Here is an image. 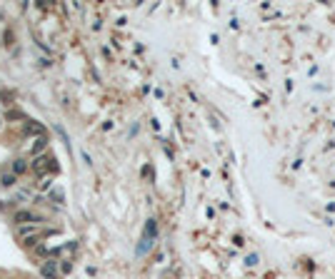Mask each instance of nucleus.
I'll use <instances>...</instances> for the list:
<instances>
[{
	"label": "nucleus",
	"mask_w": 335,
	"mask_h": 279,
	"mask_svg": "<svg viewBox=\"0 0 335 279\" xmlns=\"http://www.w3.org/2000/svg\"><path fill=\"white\" fill-rule=\"evenodd\" d=\"M48 142H50L48 137H38V140H35V145H33V155H38V157H40V152L48 147Z\"/></svg>",
	"instance_id": "6e6552de"
},
{
	"label": "nucleus",
	"mask_w": 335,
	"mask_h": 279,
	"mask_svg": "<svg viewBox=\"0 0 335 279\" xmlns=\"http://www.w3.org/2000/svg\"><path fill=\"white\" fill-rule=\"evenodd\" d=\"M15 237H18L20 242H25V239H30V237H45V232H43L38 224H20V227H15Z\"/></svg>",
	"instance_id": "f03ea898"
},
{
	"label": "nucleus",
	"mask_w": 335,
	"mask_h": 279,
	"mask_svg": "<svg viewBox=\"0 0 335 279\" xmlns=\"http://www.w3.org/2000/svg\"><path fill=\"white\" fill-rule=\"evenodd\" d=\"M38 187H40V189H48V192H50V187H53V177H40Z\"/></svg>",
	"instance_id": "9d476101"
},
{
	"label": "nucleus",
	"mask_w": 335,
	"mask_h": 279,
	"mask_svg": "<svg viewBox=\"0 0 335 279\" xmlns=\"http://www.w3.org/2000/svg\"><path fill=\"white\" fill-rule=\"evenodd\" d=\"M48 199H55L58 204H63V192L60 189H53V192H48Z\"/></svg>",
	"instance_id": "9b49d317"
},
{
	"label": "nucleus",
	"mask_w": 335,
	"mask_h": 279,
	"mask_svg": "<svg viewBox=\"0 0 335 279\" xmlns=\"http://www.w3.org/2000/svg\"><path fill=\"white\" fill-rule=\"evenodd\" d=\"M153 242H155V237L153 234H143V239H140V244H138V257H145L148 252H150V247H153Z\"/></svg>",
	"instance_id": "423d86ee"
},
{
	"label": "nucleus",
	"mask_w": 335,
	"mask_h": 279,
	"mask_svg": "<svg viewBox=\"0 0 335 279\" xmlns=\"http://www.w3.org/2000/svg\"><path fill=\"white\" fill-rule=\"evenodd\" d=\"M15 180H18V175H13V172H5L3 177H0V185H3V187H13V185H15Z\"/></svg>",
	"instance_id": "1a4fd4ad"
},
{
	"label": "nucleus",
	"mask_w": 335,
	"mask_h": 279,
	"mask_svg": "<svg viewBox=\"0 0 335 279\" xmlns=\"http://www.w3.org/2000/svg\"><path fill=\"white\" fill-rule=\"evenodd\" d=\"M28 170H30V165H28L25 157H15L13 165H10V172H13V175H25Z\"/></svg>",
	"instance_id": "39448f33"
},
{
	"label": "nucleus",
	"mask_w": 335,
	"mask_h": 279,
	"mask_svg": "<svg viewBox=\"0 0 335 279\" xmlns=\"http://www.w3.org/2000/svg\"><path fill=\"white\" fill-rule=\"evenodd\" d=\"M83 162H85V165H88V167H90V165H93V160H90V155H88V152H83Z\"/></svg>",
	"instance_id": "4468645a"
},
{
	"label": "nucleus",
	"mask_w": 335,
	"mask_h": 279,
	"mask_svg": "<svg viewBox=\"0 0 335 279\" xmlns=\"http://www.w3.org/2000/svg\"><path fill=\"white\" fill-rule=\"evenodd\" d=\"M5 45H13V33H5Z\"/></svg>",
	"instance_id": "2eb2a0df"
},
{
	"label": "nucleus",
	"mask_w": 335,
	"mask_h": 279,
	"mask_svg": "<svg viewBox=\"0 0 335 279\" xmlns=\"http://www.w3.org/2000/svg\"><path fill=\"white\" fill-rule=\"evenodd\" d=\"M25 132H28V135L45 137V127H43V125H38V122H25Z\"/></svg>",
	"instance_id": "0eeeda50"
},
{
	"label": "nucleus",
	"mask_w": 335,
	"mask_h": 279,
	"mask_svg": "<svg viewBox=\"0 0 335 279\" xmlns=\"http://www.w3.org/2000/svg\"><path fill=\"white\" fill-rule=\"evenodd\" d=\"M8 120H25V115L18 112V110H10V112H8Z\"/></svg>",
	"instance_id": "f8f14e48"
},
{
	"label": "nucleus",
	"mask_w": 335,
	"mask_h": 279,
	"mask_svg": "<svg viewBox=\"0 0 335 279\" xmlns=\"http://www.w3.org/2000/svg\"><path fill=\"white\" fill-rule=\"evenodd\" d=\"M53 162V157H48V155H40V157H35V162L30 165V170L33 172H38V175H43L45 170H48V165ZM50 167H55V165H50Z\"/></svg>",
	"instance_id": "20e7f679"
},
{
	"label": "nucleus",
	"mask_w": 335,
	"mask_h": 279,
	"mask_svg": "<svg viewBox=\"0 0 335 279\" xmlns=\"http://www.w3.org/2000/svg\"><path fill=\"white\" fill-rule=\"evenodd\" d=\"M0 125H3V120H0Z\"/></svg>",
	"instance_id": "dca6fc26"
},
{
	"label": "nucleus",
	"mask_w": 335,
	"mask_h": 279,
	"mask_svg": "<svg viewBox=\"0 0 335 279\" xmlns=\"http://www.w3.org/2000/svg\"><path fill=\"white\" fill-rule=\"evenodd\" d=\"M60 262H63V264H60V272H70V269H73V262H70V259H60Z\"/></svg>",
	"instance_id": "ddd939ff"
},
{
	"label": "nucleus",
	"mask_w": 335,
	"mask_h": 279,
	"mask_svg": "<svg viewBox=\"0 0 335 279\" xmlns=\"http://www.w3.org/2000/svg\"><path fill=\"white\" fill-rule=\"evenodd\" d=\"M13 224L15 227H20V224H38V222H45V217H40V214H35V212H30V209H18V212H13Z\"/></svg>",
	"instance_id": "f257e3e1"
},
{
	"label": "nucleus",
	"mask_w": 335,
	"mask_h": 279,
	"mask_svg": "<svg viewBox=\"0 0 335 279\" xmlns=\"http://www.w3.org/2000/svg\"><path fill=\"white\" fill-rule=\"evenodd\" d=\"M40 274H43L45 279H58V262H55V259H45V262L40 264Z\"/></svg>",
	"instance_id": "7ed1b4c3"
}]
</instances>
